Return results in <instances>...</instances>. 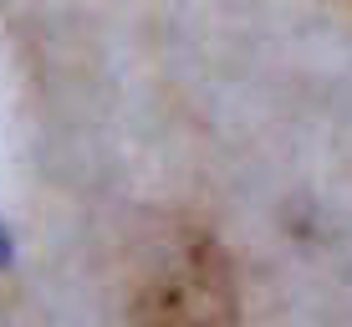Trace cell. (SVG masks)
<instances>
[{"instance_id":"1","label":"cell","mask_w":352,"mask_h":327,"mask_svg":"<svg viewBox=\"0 0 352 327\" xmlns=\"http://www.w3.org/2000/svg\"><path fill=\"white\" fill-rule=\"evenodd\" d=\"M133 327H235V276L220 240L184 225L133 286Z\"/></svg>"},{"instance_id":"2","label":"cell","mask_w":352,"mask_h":327,"mask_svg":"<svg viewBox=\"0 0 352 327\" xmlns=\"http://www.w3.org/2000/svg\"><path fill=\"white\" fill-rule=\"evenodd\" d=\"M6 256H10V235L0 230V261H6Z\"/></svg>"}]
</instances>
